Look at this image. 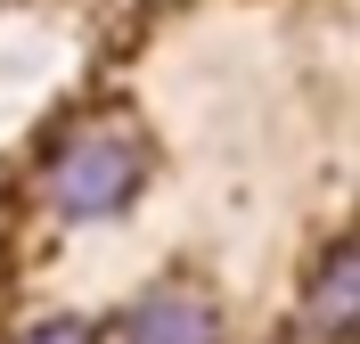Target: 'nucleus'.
<instances>
[{"label":"nucleus","instance_id":"f257e3e1","mask_svg":"<svg viewBox=\"0 0 360 344\" xmlns=\"http://www.w3.org/2000/svg\"><path fill=\"white\" fill-rule=\"evenodd\" d=\"M139 197V148L123 132H74L49 156V205L66 222H107Z\"/></svg>","mask_w":360,"mask_h":344},{"label":"nucleus","instance_id":"f03ea898","mask_svg":"<svg viewBox=\"0 0 360 344\" xmlns=\"http://www.w3.org/2000/svg\"><path fill=\"white\" fill-rule=\"evenodd\" d=\"M123 344H221V303L205 295V287H148V295L123 312Z\"/></svg>","mask_w":360,"mask_h":344},{"label":"nucleus","instance_id":"7ed1b4c3","mask_svg":"<svg viewBox=\"0 0 360 344\" xmlns=\"http://www.w3.org/2000/svg\"><path fill=\"white\" fill-rule=\"evenodd\" d=\"M303 328L311 336H360V246H336L303 287Z\"/></svg>","mask_w":360,"mask_h":344},{"label":"nucleus","instance_id":"20e7f679","mask_svg":"<svg viewBox=\"0 0 360 344\" xmlns=\"http://www.w3.org/2000/svg\"><path fill=\"white\" fill-rule=\"evenodd\" d=\"M25 344H98L82 320H41V328H25Z\"/></svg>","mask_w":360,"mask_h":344}]
</instances>
